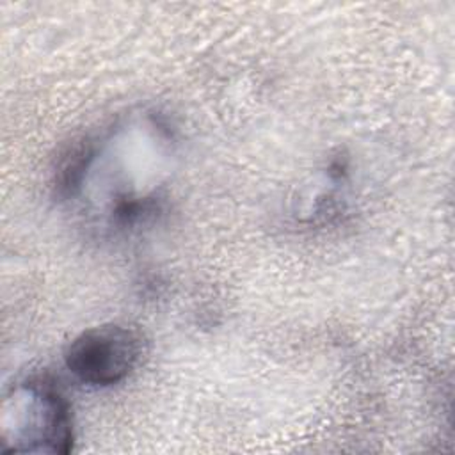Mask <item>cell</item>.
I'll return each instance as SVG.
<instances>
[{
	"mask_svg": "<svg viewBox=\"0 0 455 455\" xmlns=\"http://www.w3.org/2000/svg\"><path fill=\"white\" fill-rule=\"evenodd\" d=\"M14 451H34L36 443L43 451H69L71 412L66 398L46 379H30L12 389Z\"/></svg>",
	"mask_w": 455,
	"mask_h": 455,
	"instance_id": "1",
	"label": "cell"
},
{
	"mask_svg": "<svg viewBox=\"0 0 455 455\" xmlns=\"http://www.w3.org/2000/svg\"><path fill=\"white\" fill-rule=\"evenodd\" d=\"M140 350L142 343L135 331L124 325H101L71 341L66 364L85 384L112 386L130 375Z\"/></svg>",
	"mask_w": 455,
	"mask_h": 455,
	"instance_id": "2",
	"label": "cell"
}]
</instances>
